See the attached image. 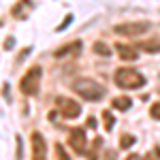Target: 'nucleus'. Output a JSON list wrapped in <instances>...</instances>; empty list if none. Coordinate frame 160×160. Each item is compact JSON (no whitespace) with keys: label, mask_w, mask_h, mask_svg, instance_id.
Here are the masks:
<instances>
[{"label":"nucleus","mask_w":160,"mask_h":160,"mask_svg":"<svg viewBox=\"0 0 160 160\" xmlns=\"http://www.w3.org/2000/svg\"><path fill=\"white\" fill-rule=\"evenodd\" d=\"M75 92H79V96H83L86 100H92V102H96V100H100L102 96H105V88L100 86V83H96L94 79H77L73 83Z\"/></svg>","instance_id":"1"},{"label":"nucleus","mask_w":160,"mask_h":160,"mask_svg":"<svg viewBox=\"0 0 160 160\" xmlns=\"http://www.w3.org/2000/svg\"><path fill=\"white\" fill-rule=\"evenodd\" d=\"M115 83L124 90H137V88L145 86V77L132 68H118L115 71Z\"/></svg>","instance_id":"2"},{"label":"nucleus","mask_w":160,"mask_h":160,"mask_svg":"<svg viewBox=\"0 0 160 160\" xmlns=\"http://www.w3.org/2000/svg\"><path fill=\"white\" fill-rule=\"evenodd\" d=\"M41 75H43V68L41 66H30L26 75L19 81V90L24 92L26 96H34L38 92V86H41Z\"/></svg>","instance_id":"3"},{"label":"nucleus","mask_w":160,"mask_h":160,"mask_svg":"<svg viewBox=\"0 0 160 160\" xmlns=\"http://www.w3.org/2000/svg\"><path fill=\"white\" fill-rule=\"evenodd\" d=\"M56 107H58V111H60L64 118H68V120L79 118V113H81V105L73 98H66V96H58V98H56Z\"/></svg>","instance_id":"4"},{"label":"nucleus","mask_w":160,"mask_h":160,"mask_svg":"<svg viewBox=\"0 0 160 160\" xmlns=\"http://www.w3.org/2000/svg\"><path fill=\"white\" fill-rule=\"evenodd\" d=\"M149 30L148 22H130V24H120L115 26V32L118 34H124V37H141L143 32Z\"/></svg>","instance_id":"5"},{"label":"nucleus","mask_w":160,"mask_h":160,"mask_svg":"<svg viewBox=\"0 0 160 160\" xmlns=\"http://www.w3.org/2000/svg\"><path fill=\"white\" fill-rule=\"evenodd\" d=\"M68 143L77 154H86L88 149V141H86V130L83 128H73L68 132Z\"/></svg>","instance_id":"6"},{"label":"nucleus","mask_w":160,"mask_h":160,"mask_svg":"<svg viewBox=\"0 0 160 160\" xmlns=\"http://www.w3.org/2000/svg\"><path fill=\"white\" fill-rule=\"evenodd\" d=\"M30 141H32V160H45L47 156V145H45V139L41 132H32L30 135Z\"/></svg>","instance_id":"7"},{"label":"nucleus","mask_w":160,"mask_h":160,"mask_svg":"<svg viewBox=\"0 0 160 160\" xmlns=\"http://www.w3.org/2000/svg\"><path fill=\"white\" fill-rule=\"evenodd\" d=\"M81 51V41H73V43H68V45H64L60 49H56V58L62 60V58H66V56H73V53H79Z\"/></svg>","instance_id":"8"},{"label":"nucleus","mask_w":160,"mask_h":160,"mask_svg":"<svg viewBox=\"0 0 160 160\" xmlns=\"http://www.w3.org/2000/svg\"><path fill=\"white\" fill-rule=\"evenodd\" d=\"M118 53H120V58L122 60H137L139 58V53H137V49H132V47H126V45H118Z\"/></svg>","instance_id":"9"},{"label":"nucleus","mask_w":160,"mask_h":160,"mask_svg":"<svg viewBox=\"0 0 160 160\" xmlns=\"http://www.w3.org/2000/svg\"><path fill=\"white\" fill-rule=\"evenodd\" d=\"M113 109H120V111H128L130 107H132V100L128 98V96H115L113 98Z\"/></svg>","instance_id":"10"},{"label":"nucleus","mask_w":160,"mask_h":160,"mask_svg":"<svg viewBox=\"0 0 160 160\" xmlns=\"http://www.w3.org/2000/svg\"><path fill=\"white\" fill-rule=\"evenodd\" d=\"M143 51H148V53H156V51H160V41L158 38H152V41H148V43H141L139 45Z\"/></svg>","instance_id":"11"},{"label":"nucleus","mask_w":160,"mask_h":160,"mask_svg":"<svg viewBox=\"0 0 160 160\" xmlns=\"http://www.w3.org/2000/svg\"><path fill=\"white\" fill-rule=\"evenodd\" d=\"M92 49H94V53H98V56H111V47H107L102 41H96Z\"/></svg>","instance_id":"12"},{"label":"nucleus","mask_w":160,"mask_h":160,"mask_svg":"<svg viewBox=\"0 0 160 160\" xmlns=\"http://www.w3.org/2000/svg\"><path fill=\"white\" fill-rule=\"evenodd\" d=\"M102 120H105V128L111 132V128H113V124H115V118L111 115V111H102Z\"/></svg>","instance_id":"13"},{"label":"nucleus","mask_w":160,"mask_h":160,"mask_svg":"<svg viewBox=\"0 0 160 160\" xmlns=\"http://www.w3.org/2000/svg\"><path fill=\"white\" fill-rule=\"evenodd\" d=\"M132 143H135V137L132 135H122V141H120V148L122 149H128Z\"/></svg>","instance_id":"14"},{"label":"nucleus","mask_w":160,"mask_h":160,"mask_svg":"<svg viewBox=\"0 0 160 160\" xmlns=\"http://www.w3.org/2000/svg\"><path fill=\"white\" fill-rule=\"evenodd\" d=\"M149 115H152L154 120H160V100L152 105V109H149Z\"/></svg>","instance_id":"15"},{"label":"nucleus","mask_w":160,"mask_h":160,"mask_svg":"<svg viewBox=\"0 0 160 160\" xmlns=\"http://www.w3.org/2000/svg\"><path fill=\"white\" fill-rule=\"evenodd\" d=\"M56 160H68V156H66V152H64V148L60 143L56 145Z\"/></svg>","instance_id":"16"},{"label":"nucleus","mask_w":160,"mask_h":160,"mask_svg":"<svg viewBox=\"0 0 160 160\" xmlns=\"http://www.w3.org/2000/svg\"><path fill=\"white\" fill-rule=\"evenodd\" d=\"M71 22H73V15H66V17H64V22H62V24L58 26V28H56V30H58V32H60V30H66V28H68V24H71Z\"/></svg>","instance_id":"17"},{"label":"nucleus","mask_w":160,"mask_h":160,"mask_svg":"<svg viewBox=\"0 0 160 160\" xmlns=\"http://www.w3.org/2000/svg\"><path fill=\"white\" fill-rule=\"evenodd\" d=\"M15 141H17V160H22V137L17 135V137H15Z\"/></svg>","instance_id":"18"},{"label":"nucleus","mask_w":160,"mask_h":160,"mask_svg":"<svg viewBox=\"0 0 160 160\" xmlns=\"http://www.w3.org/2000/svg\"><path fill=\"white\" fill-rule=\"evenodd\" d=\"M13 45H15V43H13V38H4V49H11Z\"/></svg>","instance_id":"19"},{"label":"nucleus","mask_w":160,"mask_h":160,"mask_svg":"<svg viewBox=\"0 0 160 160\" xmlns=\"http://www.w3.org/2000/svg\"><path fill=\"white\" fill-rule=\"evenodd\" d=\"M88 126H90V128H96V120H94V118H88Z\"/></svg>","instance_id":"20"},{"label":"nucleus","mask_w":160,"mask_h":160,"mask_svg":"<svg viewBox=\"0 0 160 160\" xmlns=\"http://www.w3.org/2000/svg\"><path fill=\"white\" fill-rule=\"evenodd\" d=\"M143 160H156V156H154V154H148V156H145Z\"/></svg>","instance_id":"21"},{"label":"nucleus","mask_w":160,"mask_h":160,"mask_svg":"<svg viewBox=\"0 0 160 160\" xmlns=\"http://www.w3.org/2000/svg\"><path fill=\"white\" fill-rule=\"evenodd\" d=\"M126 160H139V158H137V156H128Z\"/></svg>","instance_id":"22"},{"label":"nucleus","mask_w":160,"mask_h":160,"mask_svg":"<svg viewBox=\"0 0 160 160\" xmlns=\"http://www.w3.org/2000/svg\"><path fill=\"white\" fill-rule=\"evenodd\" d=\"M158 154H160V148H158Z\"/></svg>","instance_id":"23"}]
</instances>
